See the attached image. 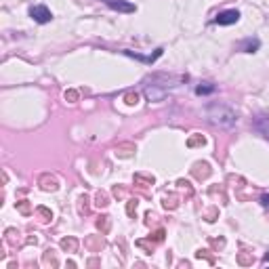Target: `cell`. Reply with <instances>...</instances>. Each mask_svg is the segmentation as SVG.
<instances>
[{
  "instance_id": "obj_9",
  "label": "cell",
  "mask_w": 269,
  "mask_h": 269,
  "mask_svg": "<svg viewBox=\"0 0 269 269\" xmlns=\"http://www.w3.org/2000/svg\"><path fill=\"white\" fill-rule=\"evenodd\" d=\"M265 263H269V253H267V254H265Z\"/></svg>"
},
{
  "instance_id": "obj_2",
  "label": "cell",
  "mask_w": 269,
  "mask_h": 269,
  "mask_svg": "<svg viewBox=\"0 0 269 269\" xmlns=\"http://www.w3.org/2000/svg\"><path fill=\"white\" fill-rule=\"evenodd\" d=\"M238 19H240V11L229 9V11L219 13L215 17V23H219V26H234V23H238Z\"/></svg>"
},
{
  "instance_id": "obj_6",
  "label": "cell",
  "mask_w": 269,
  "mask_h": 269,
  "mask_svg": "<svg viewBox=\"0 0 269 269\" xmlns=\"http://www.w3.org/2000/svg\"><path fill=\"white\" fill-rule=\"evenodd\" d=\"M217 87L212 82H202L195 87V95H210V93H215Z\"/></svg>"
},
{
  "instance_id": "obj_4",
  "label": "cell",
  "mask_w": 269,
  "mask_h": 269,
  "mask_svg": "<svg viewBox=\"0 0 269 269\" xmlns=\"http://www.w3.org/2000/svg\"><path fill=\"white\" fill-rule=\"evenodd\" d=\"M107 7H112L114 11H120V13H133L134 11V4L131 2H124V0H103Z\"/></svg>"
},
{
  "instance_id": "obj_7",
  "label": "cell",
  "mask_w": 269,
  "mask_h": 269,
  "mask_svg": "<svg viewBox=\"0 0 269 269\" xmlns=\"http://www.w3.org/2000/svg\"><path fill=\"white\" fill-rule=\"evenodd\" d=\"M259 46H261V42L256 40V38H254V40H253V38H248V40H244L242 45H240V48H242L244 53H254Z\"/></svg>"
},
{
  "instance_id": "obj_5",
  "label": "cell",
  "mask_w": 269,
  "mask_h": 269,
  "mask_svg": "<svg viewBox=\"0 0 269 269\" xmlns=\"http://www.w3.org/2000/svg\"><path fill=\"white\" fill-rule=\"evenodd\" d=\"M254 128L263 134V137L269 139V116H267V114L256 116V118H254Z\"/></svg>"
},
{
  "instance_id": "obj_8",
  "label": "cell",
  "mask_w": 269,
  "mask_h": 269,
  "mask_svg": "<svg viewBox=\"0 0 269 269\" xmlns=\"http://www.w3.org/2000/svg\"><path fill=\"white\" fill-rule=\"evenodd\" d=\"M261 204L263 206H269V195H261Z\"/></svg>"
},
{
  "instance_id": "obj_3",
  "label": "cell",
  "mask_w": 269,
  "mask_h": 269,
  "mask_svg": "<svg viewBox=\"0 0 269 269\" xmlns=\"http://www.w3.org/2000/svg\"><path fill=\"white\" fill-rule=\"evenodd\" d=\"M30 17H32L34 21H38V23H48L53 19V13L45 7V4H38V7L30 9Z\"/></svg>"
},
{
  "instance_id": "obj_1",
  "label": "cell",
  "mask_w": 269,
  "mask_h": 269,
  "mask_svg": "<svg viewBox=\"0 0 269 269\" xmlns=\"http://www.w3.org/2000/svg\"><path fill=\"white\" fill-rule=\"evenodd\" d=\"M206 118L219 128H234L238 122L236 112L225 105V103H210L206 107Z\"/></svg>"
}]
</instances>
